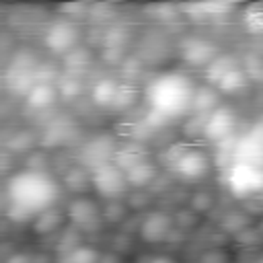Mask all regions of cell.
Returning <instances> with one entry per match:
<instances>
[{
    "mask_svg": "<svg viewBox=\"0 0 263 263\" xmlns=\"http://www.w3.org/2000/svg\"><path fill=\"white\" fill-rule=\"evenodd\" d=\"M66 214H68L70 226H74L80 232H95L105 222L103 220V208L92 197H86V195L74 197L68 203Z\"/></svg>",
    "mask_w": 263,
    "mask_h": 263,
    "instance_id": "6",
    "label": "cell"
},
{
    "mask_svg": "<svg viewBox=\"0 0 263 263\" xmlns=\"http://www.w3.org/2000/svg\"><path fill=\"white\" fill-rule=\"evenodd\" d=\"M183 8L199 12L203 16H224L228 10H232V4H228V2H199V4H189Z\"/></svg>",
    "mask_w": 263,
    "mask_h": 263,
    "instance_id": "22",
    "label": "cell"
},
{
    "mask_svg": "<svg viewBox=\"0 0 263 263\" xmlns=\"http://www.w3.org/2000/svg\"><path fill=\"white\" fill-rule=\"evenodd\" d=\"M195 88L193 80L183 72H162L154 76L144 90L148 113H154L164 121L183 117L191 111Z\"/></svg>",
    "mask_w": 263,
    "mask_h": 263,
    "instance_id": "2",
    "label": "cell"
},
{
    "mask_svg": "<svg viewBox=\"0 0 263 263\" xmlns=\"http://www.w3.org/2000/svg\"><path fill=\"white\" fill-rule=\"evenodd\" d=\"M55 263H103L101 253L90 245H80L66 253H60Z\"/></svg>",
    "mask_w": 263,
    "mask_h": 263,
    "instance_id": "19",
    "label": "cell"
},
{
    "mask_svg": "<svg viewBox=\"0 0 263 263\" xmlns=\"http://www.w3.org/2000/svg\"><path fill=\"white\" fill-rule=\"evenodd\" d=\"M90 183H92V191L107 201H117L129 189L125 171L119 168L113 160L95 166L90 171Z\"/></svg>",
    "mask_w": 263,
    "mask_h": 263,
    "instance_id": "4",
    "label": "cell"
},
{
    "mask_svg": "<svg viewBox=\"0 0 263 263\" xmlns=\"http://www.w3.org/2000/svg\"><path fill=\"white\" fill-rule=\"evenodd\" d=\"M125 216H127V210L119 199L117 201H107V205L103 208V220L109 222V224H119L121 220H125Z\"/></svg>",
    "mask_w": 263,
    "mask_h": 263,
    "instance_id": "25",
    "label": "cell"
},
{
    "mask_svg": "<svg viewBox=\"0 0 263 263\" xmlns=\"http://www.w3.org/2000/svg\"><path fill=\"white\" fill-rule=\"evenodd\" d=\"M245 25L253 33H263V4H255L245 12Z\"/></svg>",
    "mask_w": 263,
    "mask_h": 263,
    "instance_id": "27",
    "label": "cell"
},
{
    "mask_svg": "<svg viewBox=\"0 0 263 263\" xmlns=\"http://www.w3.org/2000/svg\"><path fill=\"white\" fill-rule=\"evenodd\" d=\"M175 230H177L175 228V218H171L162 210L148 212L140 220V226H138L140 238L148 245H160V242L168 240L171 234H175Z\"/></svg>",
    "mask_w": 263,
    "mask_h": 263,
    "instance_id": "9",
    "label": "cell"
},
{
    "mask_svg": "<svg viewBox=\"0 0 263 263\" xmlns=\"http://www.w3.org/2000/svg\"><path fill=\"white\" fill-rule=\"evenodd\" d=\"M156 175H158L156 164H154L152 160H148V158L140 160V162L134 164L129 171H125L127 183H129V187L136 189V191H142L144 187H148V185L156 179Z\"/></svg>",
    "mask_w": 263,
    "mask_h": 263,
    "instance_id": "13",
    "label": "cell"
},
{
    "mask_svg": "<svg viewBox=\"0 0 263 263\" xmlns=\"http://www.w3.org/2000/svg\"><path fill=\"white\" fill-rule=\"evenodd\" d=\"M123 72H125V76H129V74L136 76L138 72H142V64L138 60H127L125 66H123Z\"/></svg>",
    "mask_w": 263,
    "mask_h": 263,
    "instance_id": "31",
    "label": "cell"
},
{
    "mask_svg": "<svg viewBox=\"0 0 263 263\" xmlns=\"http://www.w3.org/2000/svg\"><path fill=\"white\" fill-rule=\"evenodd\" d=\"M218 99H220L218 88H212V86H197V88H195V95H193L191 111H195V113H199L201 117H205V115H210L214 109L220 107Z\"/></svg>",
    "mask_w": 263,
    "mask_h": 263,
    "instance_id": "15",
    "label": "cell"
},
{
    "mask_svg": "<svg viewBox=\"0 0 263 263\" xmlns=\"http://www.w3.org/2000/svg\"><path fill=\"white\" fill-rule=\"evenodd\" d=\"M212 205H214V197H212L208 191H197V193L191 197V210H193L195 214H205Z\"/></svg>",
    "mask_w": 263,
    "mask_h": 263,
    "instance_id": "28",
    "label": "cell"
},
{
    "mask_svg": "<svg viewBox=\"0 0 263 263\" xmlns=\"http://www.w3.org/2000/svg\"><path fill=\"white\" fill-rule=\"evenodd\" d=\"M66 218H68V214H64L58 208H51L33 220V230L37 234H51L55 230H62V226L66 224Z\"/></svg>",
    "mask_w": 263,
    "mask_h": 263,
    "instance_id": "16",
    "label": "cell"
},
{
    "mask_svg": "<svg viewBox=\"0 0 263 263\" xmlns=\"http://www.w3.org/2000/svg\"><path fill=\"white\" fill-rule=\"evenodd\" d=\"M78 27L72 21L60 18L55 23H51L45 29L43 35V45L47 47V51L55 53V55H68L72 49H76L78 45Z\"/></svg>",
    "mask_w": 263,
    "mask_h": 263,
    "instance_id": "7",
    "label": "cell"
},
{
    "mask_svg": "<svg viewBox=\"0 0 263 263\" xmlns=\"http://www.w3.org/2000/svg\"><path fill=\"white\" fill-rule=\"evenodd\" d=\"M234 123H236L234 111L230 107L220 105L218 109H214L210 115L201 119V134L214 144H224L230 140L234 132Z\"/></svg>",
    "mask_w": 263,
    "mask_h": 263,
    "instance_id": "8",
    "label": "cell"
},
{
    "mask_svg": "<svg viewBox=\"0 0 263 263\" xmlns=\"http://www.w3.org/2000/svg\"><path fill=\"white\" fill-rule=\"evenodd\" d=\"M8 195V218L25 224L51 210L60 197V183L49 171H18L6 185Z\"/></svg>",
    "mask_w": 263,
    "mask_h": 263,
    "instance_id": "1",
    "label": "cell"
},
{
    "mask_svg": "<svg viewBox=\"0 0 263 263\" xmlns=\"http://www.w3.org/2000/svg\"><path fill=\"white\" fill-rule=\"evenodd\" d=\"M58 88L51 84V82H45V80H37L31 90L25 95L27 99V105L31 109H47L49 105H53V101L58 99Z\"/></svg>",
    "mask_w": 263,
    "mask_h": 263,
    "instance_id": "12",
    "label": "cell"
},
{
    "mask_svg": "<svg viewBox=\"0 0 263 263\" xmlns=\"http://www.w3.org/2000/svg\"><path fill=\"white\" fill-rule=\"evenodd\" d=\"M201 263H228V255L222 249H210L201 257Z\"/></svg>",
    "mask_w": 263,
    "mask_h": 263,
    "instance_id": "30",
    "label": "cell"
},
{
    "mask_svg": "<svg viewBox=\"0 0 263 263\" xmlns=\"http://www.w3.org/2000/svg\"><path fill=\"white\" fill-rule=\"evenodd\" d=\"M181 58L191 66L208 68L218 58V47L205 39H189L181 45Z\"/></svg>",
    "mask_w": 263,
    "mask_h": 263,
    "instance_id": "11",
    "label": "cell"
},
{
    "mask_svg": "<svg viewBox=\"0 0 263 263\" xmlns=\"http://www.w3.org/2000/svg\"><path fill=\"white\" fill-rule=\"evenodd\" d=\"M62 183H64V187H66L68 191H72V193H82L84 189L92 187V183H90V171H88L86 166H82V164L72 166V168H68V171L64 173Z\"/></svg>",
    "mask_w": 263,
    "mask_h": 263,
    "instance_id": "18",
    "label": "cell"
},
{
    "mask_svg": "<svg viewBox=\"0 0 263 263\" xmlns=\"http://www.w3.org/2000/svg\"><path fill=\"white\" fill-rule=\"evenodd\" d=\"M6 263H33V257L27 255V253H12L6 259Z\"/></svg>",
    "mask_w": 263,
    "mask_h": 263,
    "instance_id": "33",
    "label": "cell"
},
{
    "mask_svg": "<svg viewBox=\"0 0 263 263\" xmlns=\"http://www.w3.org/2000/svg\"><path fill=\"white\" fill-rule=\"evenodd\" d=\"M247 84H249L247 72L236 66V68H232L226 76L220 78V82L216 84V88H218V92H222V95H238V92H242V90L247 88Z\"/></svg>",
    "mask_w": 263,
    "mask_h": 263,
    "instance_id": "17",
    "label": "cell"
},
{
    "mask_svg": "<svg viewBox=\"0 0 263 263\" xmlns=\"http://www.w3.org/2000/svg\"><path fill=\"white\" fill-rule=\"evenodd\" d=\"M232 68H236L234 58H230V55H218V58L205 68V76H208V80H210L212 84H218L220 78L226 76Z\"/></svg>",
    "mask_w": 263,
    "mask_h": 263,
    "instance_id": "21",
    "label": "cell"
},
{
    "mask_svg": "<svg viewBox=\"0 0 263 263\" xmlns=\"http://www.w3.org/2000/svg\"><path fill=\"white\" fill-rule=\"evenodd\" d=\"M136 97H138L136 88H134L129 82H121V86H119V92H117V99H115V105H113V109H117V111H125L127 107H132V105L136 103Z\"/></svg>",
    "mask_w": 263,
    "mask_h": 263,
    "instance_id": "24",
    "label": "cell"
},
{
    "mask_svg": "<svg viewBox=\"0 0 263 263\" xmlns=\"http://www.w3.org/2000/svg\"><path fill=\"white\" fill-rule=\"evenodd\" d=\"M119 86H121V82L115 78H101L90 90L92 103L97 107H113L117 92H119Z\"/></svg>",
    "mask_w": 263,
    "mask_h": 263,
    "instance_id": "14",
    "label": "cell"
},
{
    "mask_svg": "<svg viewBox=\"0 0 263 263\" xmlns=\"http://www.w3.org/2000/svg\"><path fill=\"white\" fill-rule=\"evenodd\" d=\"M127 39H129V35H127L125 27H113L109 33H105V49L121 51L123 45L127 43Z\"/></svg>",
    "mask_w": 263,
    "mask_h": 263,
    "instance_id": "23",
    "label": "cell"
},
{
    "mask_svg": "<svg viewBox=\"0 0 263 263\" xmlns=\"http://www.w3.org/2000/svg\"><path fill=\"white\" fill-rule=\"evenodd\" d=\"M144 203H148V197H146L142 191H136V195L129 197V205H132L134 210H142Z\"/></svg>",
    "mask_w": 263,
    "mask_h": 263,
    "instance_id": "32",
    "label": "cell"
},
{
    "mask_svg": "<svg viewBox=\"0 0 263 263\" xmlns=\"http://www.w3.org/2000/svg\"><path fill=\"white\" fill-rule=\"evenodd\" d=\"M90 64V53L86 47H76L68 55H64V68L70 72V76H76Z\"/></svg>",
    "mask_w": 263,
    "mask_h": 263,
    "instance_id": "20",
    "label": "cell"
},
{
    "mask_svg": "<svg viewBox=\"0 0 263 263\" xmlns=\"http://www.w3.org/2000/svg\"><path fill=\"white\" fill-rule=\"evenodd\" d=\"M115 142L109 138V136H99L95 140H90L84 148H82V158H84V164L88 171H92L95 166L99 164H105V162H111L115 158Z\"/></svg>",
    "mask_w": 263,
    "mask_h": 263,
    "instance_id": "10",
    "label": "cell"
},
{
    "mask_svg": "<svg viewBox=\"0 0 263 263\" xmlns=\"http://www.w3.org/2000/svg\"><path fill=\"white\" fill-rule=\"evenodd\" d=\"M58 92H60L64 99L72 101V99H76V97L82 92V84H80V80H78L76 76H66V78H62V82H60V86H58Z\"/></svg>",
    "mask_w": 263,
    "mask_h": 263,
    "instance_id": "26",
    "label": "cell"
},
{
    "mask_svg": "<svg viewBox=\"0 0 263 263\" xmlns=\"http://www.w3.org/2000/svg\"><path fill=\"white\" fill-rule=\"evenodd\" d=\"M146 263H177V261L171 255H152V257H148Z\"/></svg>",
    "mask_w": 263,
    "mask_h": 263,
    "instance_id": "34",
    "label": "cell"
},
{
    "mask_svg": "<svg viewBox=\"0 0 263 263\" xmlns=\"http://www.w3.org/2000/svg\"><path fill=\"white\" fill-rule=\"evenodd\" d=\"M177 214L179 216L175 218V228L185 230V228H189V226H193L197 222V214L193 210H185V212H177Z\"/></svg>",
    "mask_w": 263,
    "mask_h": 263,
    "instance_id": "29",
    "label": "cell"
},
{
    "mask_svg": "<svg viewBox=\"0 0 263 263\" xmlns=\"http://www.w3.org/2000/svg\"><path fill=\"white\" fill-rule=\"evenodd\" d=\"M226 183L236 197H253L263 193V166L232 162L226 171Z\"/></svg>",
    "mask_w": 263,
    "mask_h": 263,
    "instance_id": "5",
    "label": "cell"
},
{
    "mask_svg": "<svg viewBox=\"0 0 263 263\" xmlns=\"http://www.w3.org/2000/svg\"><path fill=\"white\" fill-rule=\"evenodd\" d=\"M168 162L173 173L187 183L201 181L212 166L210 156L201 148H189V146H179V150H173L168 154Z\"/></svg>",
    "mask_w": 263,
    "mask_h": 263,
    "instance_id": "3",
    "label": "cell"
}]
</instances>
